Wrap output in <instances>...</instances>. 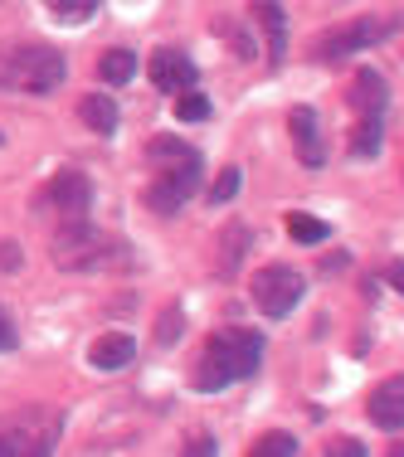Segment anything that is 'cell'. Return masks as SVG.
Listing matches in <instances>:
<instances>
[{
	"label": "cell",
	"instance_id": "6da1fadb",
	"mask_svg": "<svg viewBox=\"0 0 404 457\" xmlns=\"http://www.w3.org/2000/svg\"><path fill=\"white\" fill-rule=\"evenodd\" d=\"M258 361H264V336L248 331V326H229V331H215L210 341H205L190 379H195V389H205V395H220V389L254 375Z\"/></svg>",
	"mask_w": 404,
	"mask_h": 457
},
{
	"label": "cell",
	"instance_id": "7a4b0ae2",
	"mask_svg": "<svg viewBox=\"0 0 404 457\" xmlns=\"http://www.w3.org/2000/svg\"><path fill=\"white\" fill-rule=\"evenodd\" d=\"M69 63L54 45H10L0 49V88L5 93H29V97H49L63 83Z\"/></svg>",
	"mask_w": 404,
	"mask_h": 457
},
{
	"label": "cell",
	"instance_id": "3957f363",
	"mask_svg": "<svg viewBox=\"0 0 404 457\" xmlns=\"http://www.w3.org/2000/svg\"><path fill=\"white\" fill-rule=\"evenodd\" d=\"M113 258H117V244L88 220H63V228L54 234V263L69 268V273H88V268H103Z\"/></svg>",
	"mask_w": 404,
	"mask_h": 457
},
{
	"label": "cell",
	"instance_id": "277c9868",
	"mask_svg": "<svg viewBox=\"0 0 404 457\" xmlns=\"http://www.w3.org/2000/svg\"><path fill=\"white\" fill-rule=\"evenodd\" d=\"M395 29H400V15H356V20H346V25L326 29V35L312 45V54L322 63H341V59H351V54L390 39Z\"/></svg>",
	"mask_w": 404,
	"mask_h": 457
},
{
	"label": "cell",
	"instance_id": "5b68a950",
	"mask_svg": "<svg viewBox=\"0 0 404 457\" xmlns=\"http://www.w3.org/2000/svg\"><path fill=\"white\" fill-rule=\"evenodd\" d=\"M200 156H176V161H161V170H156V180L147 185V204L156 214H176L185 200H190L195 190H200Z\"/></svg>",
	"mask_w": 404,
	"mask_h": 457
},
{
	"label": "cell",
	"instance_id": "8992f818",
	"mask_svg": "<svg viewBox=\"0 0 404 457\" xmlns=\"http://www.w3.org/2000/svg\"><path fill=\"white\" fill-rule=\"evenodd\" d=\"M254 307L264 312V317H288L292 307L302 302V292H307V282H302L298 268H288V263H268V268H258V278H254Z\"/></svg>",
	"mask_w": 404,
	"mask_h": 457
},
{
	"label": "cell",
	"instance_id": "52a82bcc",
	"mask_svg": "<svg viewBox=\"0 0 404 457\" xmlns=\"http://www.w3.org/2000/svg\"><path fill=\"white\" fill-rule=\"evenodd\" d=\"M54 438H59V413L25 409L0 428V453H49Z\"/></svg>",
	"mask_w": 404,
	"mask_h": 457
},
{
	"label": "cell",
	"instance_id": "ba28073f",
	"mask_svg": "<svg viewBox=\"0 0 404 457\" xmlns=\"http://www.w3.org/2000/svg\"><path fill=\"white\" fill-rule=\"evenodd\" d=\"M45 204L59 210L63 220H88V210H93L88 176H83V170H59V176L49 180V190H45Z\"/></svg>",
	"mask_w": 404,
	"mask_h": 457
},
{
	"label": "cell",
	"instance_id": "9c48e42d",
	"mask_svg": "<svg viewBox=\"0 0 404 457\" xmlns=\"http://www.w3.org/2000/svg\"><path fill=\"white\" fill-rule=\"evenodd\" d=\"M147 73H151V83H156L161 93H171V97L190 93L195 79H200V69H195L181 49H156V54H151V63H147Z\"/></svg>",
	"mask_w": 404,
	"mask_h": 457
},
{
	"label": "cell",
	"instance_id": "30bf717a",
	"mask_svg": "<svg viewBox=\"0 0 404 457\" xmlns=\"http://www.w3.org/2000/svg\"><path fill=\"white\" fill-rule=\"evenodd\" d=\"M248 20L264 29V59H268V69H278L282 54H288V15H282V5H278V0H254Z\"/></svg>",
	"mask_w": 404,
	"mask_h": 457
},
{
	"label": "cell",
	"instance_id": "8fae6325",
	"mask_svg": "<svg viewBox=\"0 0 404 457\" xmlns=\"http://www.w3.org/2000/svg\"><path fill=\"white\" fill-rule=\"evenodd\" d=\"M366 413H370V423H375V428H390V433L404 428V375H390L385 385H375Z\"/></svg>",
	"mask_w": 404,
	"mask_h": 457
},
{
	"label": "cell",
	"instance_id": "7c38bea8",
	"mask_svg": "<svg viewBox=\"0 0 404 457\" xmlns=\"http://www.w3.org/2000/svg\"><path fill=\"white\" fill-rule=\"evenodd\" d=\"M288 127H292V146H298V161L316 170V166L326 161V146H322V127H316V112H312V107H292Z\"/></svg>",
	"mask_w": 404,
	"mask_h": 457
},
{
	"label": "cell",
	"instance_id": "4fadbf2b",
	"mask_svg": "<svg viewBox=\"0 0 404 457\" xmlns=\"http://www.w3.org/2000/svg\"><path fill=\"white\" fill-rule=\"evenodd\" d=\"M132 361H137V341L122 336V331H107L88 345V365L93 370H127Z\"/></svg>",
	"mask_w": 404,
	"mask_h": 457
},
{
	"label": "cell",
	"instance_id": "5bb4252c",
	"mask_svg": "<svg viewBox=\"0 0 404 457\" xmlns=\"http://www.w3.org/2000/svg\"><path fill=\"white\" fill-rule=\"evenodd\" d=\"M346 103L356 107V117H380L385 112V79L375 69H360L351 79V97Z\"/></svg>",
	"mask_w": 404,
	"mask_h": 457
},
{
	"label": "cell",
	"instance_id": "9a60e30c",
	"mask_svg": "<svg viewBox=\"0 0 404 457\" xmlns=\"http://www.w3.org/2000/svg\"><path fill=\"white\" fill-rule=\"evenodd\" d=\"M79 117L88 122V132H97V137H113L117 132V103L107 93H88V97H83Z\"/></svg>",
	"mask_w": 404,
	"mask_h": 457
},
{
	"label": "cell",
	"instance_id": "2e32d148",
	"mask_svg": "<svg viewBox=\"0 0 404 457\" xmlns=\"http://www.w3.org/2000/svg\"><path fill=\"white\" fill-rule=\"evenodd\" d=\"M215 248H220V253H215V268H220V278H234V268L244 263V248H248V228H244V224H229Z\"/></svg>",
	"mask_w": 404,
	"mask_h": 457
},
{
	"label": "cell",
	"instance_id": "e0dca14e",
	"mask_svg": "<svg viewBox=\"0 0 404 457\" xmlns=\"http://www.w3.org/2000/svg\"><path fill=\"white\" fill-rule=\"evenodd\" d=\"M132 73H137V54L132 49H107L103 59H97V79L113 83V88H122Z\"/></svg>",
	"mask_w": 404,
	"mask_h": 457
},
{
	"label": "cell",
	"instance_id": "ac0fdd59",
	"mask_svg": "<svg viewBox=\"0 0 404 457\" xmlns=\"http://www.w3.org/2000/svg\"><path fill=\"white\" fill-rule=\"evenodd\" d=\"M45 5H49L54 20H63V25H83L97 10V0H45Z\"/></svg>",
	"mask_w": 404,
	"mask_h": 457
},
{
	"label": "cell",
	"instance_id": "d6986e66",
	"mask_svg": "<svg viewBox=\"0 0 404 457\" xmlns=\"http://www.w3.org/2000/svg\"><path fill=\"white\" fill-rule=\"evenodd\" d=\"M351 151L356 156H375L380 151V117H360L351 132Z\"/></svg>",
	"mask_w": 404,
	"mask_h": 457
},
{
	"label": "cell",
	"instance_id": "ffe728a7",
	"mask_svg": "<svg viewBox=\"0 0 404 457\" xmlns=\"http://www.w3.org/2000/svg\"><path fill=\"white\" fill-rule=\"evenodd\" d=\"M288 234L298 238V244H326V234H332V228H326L322 220H312V214H292Z\"/></svg>",
	"mask_w": 404,
	"mask_h": 457
},
{
	"label": "cell",
	"instance_id": "44dd1931",
	"mask_svg": "<svg viewBox=\"0 0 404 457\" xmlns=\"http://www.w3.org/2000/svg\"><path fill=\"white\" fill-rule=\"evenodd\" d=\"M298 453V438L292 433H264V438L254 443V457H292Z\"/></svg>",
	"mask_w": 404,
	"mask_h": 457
},
{
	"label": "cell",
	"instance_id": "7402d4cb",
	"mask_svg": "<svg viewBox=\"0 0 404 457\" xmlns=\"http://www.w3.org/2000/svg\"><path fill=\"white\" fill-rule=\"evenodd\" d=\"M176 117L181 122H205L210 117V103L200 93H176Z\"/></svg>",
	"mask_w": 404,
	"mask_h": 457
},
{
	"label": "cell",
	"instance_id": "603a6c76",
	"mask_svg": "<svg viewBox=\"0 0 404 457\" xmlns=\"http://www.w3.org/2000/svg\"><path fill=\"white\" fill-rule=\"evenodd\" d=\"M181 331H185V312H181V307H166V312H161V321H156V341L171 345Z\"/></svg>",
	"mask_w": 404,
	"mask_h": 457
},
{
	"label": "cell",
	"instance_id": "cb8c5ba5",
	"mask_svg": "<svg viewBox=\"0 0 404 457\" xmlns=\"http://www.w3.org/2000/svg\"><path fill=\"white\" fill-rule=\"evenodd\" d=\"M234 190H239V170H234V166H224V170H220V180H215V190H210V200H215V204H224V200H234Z\"/></svg>",
	"mask_w": 404,
	"mask_h": 457
},
{
	"label": "cell",
	"instance_id": "d4e9b609",
	"mask_svg": "<svg viewBox=\"0 0 404 457\" xmlns=\"http://www.w3.org/2000/svg\"><path fill=\"white\" fill-rule=\"evenodd\" d=\"M326 453H332V457H336V453H341V457H360L366 448H360L356 438H336V443H332V448H326Z\"/></svg>",
	"mask_w": 404,
	"mask_h": 457
},
{
	"label": "cell",
	"instance_id": "484cf974",
	"mask_svg": "<svg viewBox=\"0 0 404 457\" xmlns=\"http://www.w3.org/2000/svg\"><path fill=\"white\" fill-rule=\"evenodd\" d=\"M15 345V326H10V317L0 312V351H10Z\"/></svg>",
	"mask_w": 404,
	"mask_h": 457
},
{
	"label": "cell",
	"instance_id": "4316f807",
	"mask_svg": "<svg viewBox=\"0 0 404 457\" xmlns=\"http://www.w3.org/2000/svg\"><path fill=\"white\" fill-rule=\"evenodd\" d=\"M20 263V248L15 244H5V238H0V268H15Z\"/></svg>",
	"mask_w": 404,
	"mask_h": 457
},
{
	"label": "cell",
	"instance_id": "83f0119b",
	"mask_svg": "<svg viewBox=\"0 0 404 457\" xmlns=\"http://www.w3.org/2000/svg\"><path fill=\"white\" fill-rule=\"evenodd\" d=\"M385 278H390V287H395V292H404V263H390Z\"/></svg>",
	"mask_w": 404,
	"mask_h": 457
}]
</instances>
